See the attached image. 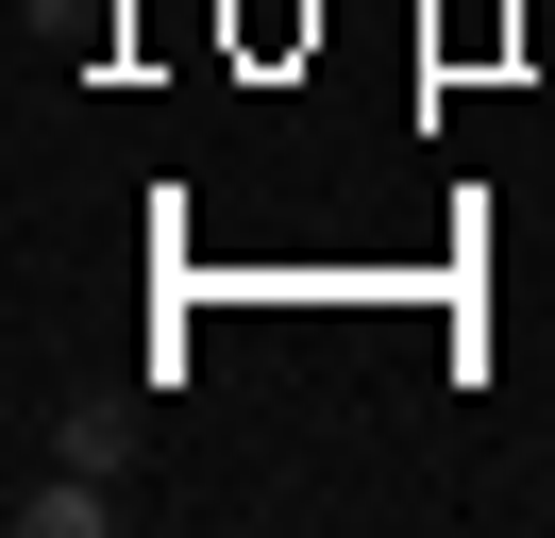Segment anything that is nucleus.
I'll use <instances>...</instances> for the list:
<instances>
[{
    "label": "nucleus",
    "instance_id": "f257e3e1",
    "mask_svg": "<svg viewBox=\"0 0 555 538\" xmlns=\"http://www.w3.org/2000/svg\"><path fill=\"white\" fill-rule=\"evenodd\" d=\"M102 522V471H68V488H17V538H85Z\"/></svg>",
    "mask_w": 555,
    "mask_h": 538
},
{
    "label": "nucleus",
    "instance_id": "f03ea898",
    "mask_svg": "<svg viewBox=\"0 0 555 538\" xmlns=\"http://www.w3.org/2000/svg\"><path fill=\"white\" fill-rule=\"evenodd\" d=\"M35 17H51V34H68V17H85V0H35Z\"/></svg>",
    "mask_w": 555,
    "mask_h": 538
}]
</instances>
